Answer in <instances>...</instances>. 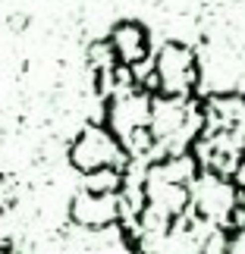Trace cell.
I'll use <instances>...</instances> for the list:
<instances>
[{"label": "cell", "instance_id": "6da1fadb", "mask_svg": "<svg viewBox=\"0 0 245 254\" xmlns=\"http://www.w3.org/2000/svg\"><path fill=\"white\" fill-rule=\"evenodd\" d=\"M110 44L116 47V57H120V63L132 66V63H142L151 57V44H148V32H145V25L139 22H116L110 28Z\"/></svg>", "mask_w": 245, "mask_h": 254}, {"label": "cell", "instance_id": "7a4b0ae2", "mask_svg": "<svg viewBox=\"0 0 245 254\" xmlns=\"http://www.w3.org/2000/svg\"><path fill=\"white\" fill-rule=\"evenodd\" d=\"M233 185H236V189H242V191H245V157H242V163H239L236 176H233Z\"/></svg>", "mask_w": 245, "mask_h": 254}, {"label": "cell", "instance_id": "3957f363", "mask_svg": "<svg viewBox=\"0 0 245 254\" xmlns=\"http://www.w3.org/2000/svg\"><path fill=\"white\" fill-rule=\"evenodd\" d=\"M0 254H19L13 245H6V242H0Z\"/></svg>", "mask_w": 245, "mask_h": 254}]
</instances>
